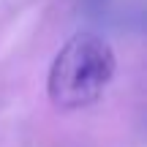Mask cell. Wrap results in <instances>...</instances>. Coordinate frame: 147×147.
Returning a JSON list of instances; mask_svg holds the SVG:
<instances>
[{
  "instance_id": "cell-1",
  "label": "cell",
  "mask_w": 147,
  "mask_h": 147,
  "mask_svg": "<svg viewBox=\"0 0 147 147\" xmlns=\"http://www.w3.org/2000/svg\"><path fill=\"white\" fill-rule=\"evenodd\" d=\"M115 76V49L95 33H76L55 55L47 90L55 106L82 109L101 98Z\"/></svg>"
}]
</instances>
